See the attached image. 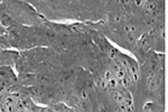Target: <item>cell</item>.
Listing matches in <instances>:
<instances>
[{
    "mask_svg": "<svg viewBox=\"0 0 168 112\" xmlns=\"http://www.w3.org/2000/svg\"><path fill=\"white\" fill-rule=\"evenodd\" d=\"M82 96H83V98H86V96H88V94H86L85 91H82Z\"/></svg>",
    "mask_w": 168,
    "mask_h": 112,
    "instance_id": "obj_7",
    "label": "cell"
},
{
    "mask_svg": "<svg viewBox=\"0 0 168 112\" xmlns=\"http://www.w3.org/2000/svg\"><path fill=\"white\" fill-rule=\"evenodd\" d=\"M104 82L106 84V88L108 89H112L115 90L117 86H118V82H117V79H115L113 74L111 72H106V75H104Z\"/></svg>",
    "mask_w": 168,
    "mask_h": 112,
    "instance_id": "obj_3",
    "label": "cell"
},
{
    "mask_svg": "<svg viewBox=\"0 0 168 112\" xmlns=\"http://www.w3.org/2000/svg\"><path fill=\"white\" fill-rule=\"evenodd\" d=\"M19 112H31L29 109H26V110H22V111H19Z\"/></svg>",
    "mask_w": 168,
    "mask_h": 112,
    "instance_id": "obj_8",
    "label": "cell"
},
{
    "mask_svg": "<svg viewBox=\"0 0 168 112\" xmlns=\"http://www.w3.org/2000/svg\"><path fill=\"white\" fill-rule=\"evenodd\" d=\"M4 105V108H6L7 112H15L16 111V105H15V103H13V99L11 98V96H9V98L6 99Z\"/></svg>",
    "mask_w": 168,
    "mask_h": 112,
    "instance_id": "obj_5",
    "label": "cell"
},
{
    "mask_svg": "<svg viewBox=\"0 0 168 112\" xmlns=\"http://www.w3.org/2000/svg\"><path fill=\"white\" fill-rule=\"evenodd\" d=\"M113 70H114L117 79L120 81V83L123 85L124 88H129L131 84V81H130V77L128 76V74L126 73V70L120 65L119 63L113 64Z\"/></svg>",
    "mask_w": 168,
    "mask_h": 112,
    "instance_id": "obj_1",
    "label": "cell"
},
{
    "mask_svg": "<svg viewBox=\"0 0 168 112\" xmlns=\"http://www.w3.org/2000/svg\"><path fill=\"white\" fill-rule=\"evenodd\" d=\"M15 105H16V110L17 111H22V110L29 109V104L25 100H18L17 102L15 103Z\"/></svg>",
    "mask_w": 168,
    "mask_h": 112,
    "instance_id": "obj_6",
    "label": "cell"
},
{
    "mask_svg": "<svg viewBox=\"0 0 168 112\" xmlns=\"http://www.w3.org/2000/svg\"><path fill=\"white\" fill-rule=\"evenodd\" d=\"M112 96L118 103H121L124 101V98H126V92L124 91H121V90H113L112 91Z\"/></svg>",
    "mask_w": 168,
    "mask_h": 112,
    "instance_id": "obj_4",
    "label": "cell"
},
{
    "mask_svg": "<svg viewBox=\"0 0 168 112\" xmlns=\"http://www.w3.org/2000/svg\"><path fill=\"white\" fill-rule=\"evenodd\" d=\"M122 64L126 66L129 75L132 76V80L138 81V79H139V73H138L137 65H136L133 62H131V61H128L127 58H123V59H122Z\"/></svg>",
    "mask_w": 168,
    "mask_h": 112,
    "instance_id": "obj_2",
    "label": "cell"
}]
</instances>
